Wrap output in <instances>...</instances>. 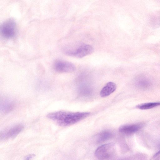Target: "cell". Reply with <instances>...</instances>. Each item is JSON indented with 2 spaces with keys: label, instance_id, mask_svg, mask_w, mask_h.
I'll use <instances>...</instances> for the list:
<instances>
[{
  "label": "cell",
  "instance_id": "obj_2",
  "mask_svg": "<svg viewBox=\"0 0 160 160\" xmlns=\"http://www.w3.org/2000/svg\"><path fill=\"white\" fill-rule=\"evenodd\" d=\"M115 151V145L113 143H109L100 146L96 150L95 155L99 159L105 160L112 157Z\"/></svg>",
  "mask_w": 160,
  "mask_h": 160
},
{
  "label": "cell",
  "instance_id": "obj_12",
  "mask_svg": "<svg viewBox=\"0 0 160 160\" xmlns=\"http://www.w3.org/2000/svg\"><path fill=\"white\" fill-rule=\"evenodd\" d=\"M160 105V102H149L141 104L137 106V108L140 109H149Z\"/></svg>",
  "mask_w": 160,
  "mask_h": 160
},
{
  "label": "cell",
  "instance_id": "obj_14",
  "mask_svg": "<svg viewBox=\"0 0 160 160\" xmlns=\"http://www.w3.org/2000/svg\"><path fill=\"white\" fill-rule=\"evenodd\" d=\"M160 154V150L157 152L155 155L153 156V157H155L158 156Z\"/></svg>",
  "mask_w": 160,
  "mask_h": 160
},
{
  "label": "cell",
  "instance_id": "obj_1",
  "mask_svg": "<svg viewBox=\"0 0 160 160\" xmlns=\"http://www.w3.org/2000/svg\"><path fill=\"white\" fill-rule=\"evenodd\" d=\"M89 112L60 111L51 112L47 117L59 125L67 126L74 124L88 116Z\"/></svg>",
  "mask_w": 160,
  "mask_h": 160
},
{
  "label": "cell",
  "instance_id": "obj_3",
  "mask_svg": "<svg viewBox=\"0 0 160 160\" xmlns=\"http://www.w3.org/2000/svg\"><path fill=\"white\" fill-rule=\"evenodd\" d=\"M16 23L12 19H9L3 22L1 27V32L2 37L6 39L13 37L16 32Z\"/></svg>",
  "mask_w": 160,
  "mask_h": 160
},
{
  "label": "cell",
  "instance_id": "obj_11",
  "mask_svg": "<svg viewBox=\"0 0 160 160\" xmlns=\"http://www.w3.org/2000/svg\"><path fill=\"white\" fill-rule=\"evenodd\" d=\"M151 82L148 79L143 78H139L136 83L137 87L142 89L148 88L151 86Z\"/></svg>",
  "mask_w": 160,
  "mask_h": 160
},
{
  "label": "cell",
  "instance_id": "obj_6",
  "mask_svg": "<svg viewBox=\"0 0 160 160\" xmlns=\"http://www.w3.org/2000/svg\"><path fill=\"white\" fill-rule=\"evenodd\" d=\"M24 127L21 124L15 125L1 133V138L8 139L15 138L23 130Z\"/></svg>",
  "mask_w": 160,
  "mask_h": 160
},
{
  "label": "cell",
  "instance_id": "obj_13",
  "mask_svg": "<svg viewBox=\"0 0 160 160\" xmlns=\"http://www.w3.org/2000/svg\"><path fill=\"white\" fill-rule=\"evenodd\" d=\"M35 155L33 154L27 155L25 158L24 160H32L35 157Z\"/></svg>",
  "mask_w": 160,
  "mask_h": 160
},
{
  "label": "cell",
  "instance_id": "obj_7",
  "mask_svg": "<svg viewBox=\"0 0 160 160\" xmlns=\"http://www.w3.org/2000/svg\"><path fill=\"white\" fill-rule=\"evenodd\" d=\"M14 103L13 101L8 98H4L1 101L0 111L2 114L8 113L13 108Z\"/></svg>",
  "mask_w": 160,
  "mask_h": 160
},
{
  "label": "cell",
  "instance_id": "obj_10",
  "mask_svg": "<svg viewBox=\"0 0 160 160\" xmlns=\"http://www.w3.org/2000/svg\"><path fill=\"white\" fill-rule=\"evenodd\" d=\"M112 136V133L109 131H102L98 135L96 141L98 143L103 142L111 138Z\"/></svg>",
  "mask_w": 160,
  "mask_h": 160
},
{
  "label": "cell",
  "instance_id": "obj_4",
  "mask_svg": "<svg viewBox=\"0 0 160 160\" xmlns=\"http://www.w3.org/2000/svg\"><path fill=\"white\" fill-rule=\"evenodd\" d=\"M94 48L91 46L83 44L75 50L67 51L66 53L68 55L81 58L92 54Z\"/></svg>",
  "mask_w": 160,
  "mask_h": 160
},
{
  "label": "cell",
  "instance_id": "obj_15",
  "mask_svg": "<svg viewBox=\"0 0 160 160\" xmlns=\"http://www.w3.org/2000/svg\"><path fill=\"white\" fill-rule=\"evenodd\" d=\"M154 160H160V157H159L158 158H156Z\"/></svg>",
  "mask_w": 160,
  "mask_h": 160
},
{
  "label": "cell",
  "instance_id": "obj_9",
  "mask_svg": "<svg viewBox=\"0 0 160 160\" xmlns=\"http://www.w3.org/2000/svg\"><path fill=\"white\" fill-rule=\"evenodd\" d=\"M116 89V85L112 82H109L103 87L100 92L101 97H107L112 93Z\"/></svg>",
  "mask_w": 160,
  "mask_h": 160
},
{
  "label": "cell",
  "instance_id": "obj_8",
  "mask_svg": "<svg viewBox=\"0 0 160 160\" xmlns=\"http://www.w3.org/2000/svg\"><path fill=\"white\" fill-rule=\"evenodd\" d=\"M141 127L142 126L139 124L124 125L121 126L119 130L122 133L130 135L138 131Z\"/></svg>",
  "mask_w": 160,
  "mask_h": 160
},
{
  "label": "cell",
  "instance_id": "obj_5",
  "mask_svg": "<svg viewBox=\"0 0 160 160\" xmlns=\"http://www.w3.org/2000/svg\"><path fill=\"white\" fill-rule=\"evenodd\" d=\"M55 70L60 72H70L75 71V67L72 63L63 60L56 61L54 65Z\"/></svg>",
  "mask_w": 160,
  "mask_h": 160
}]
</instances>
